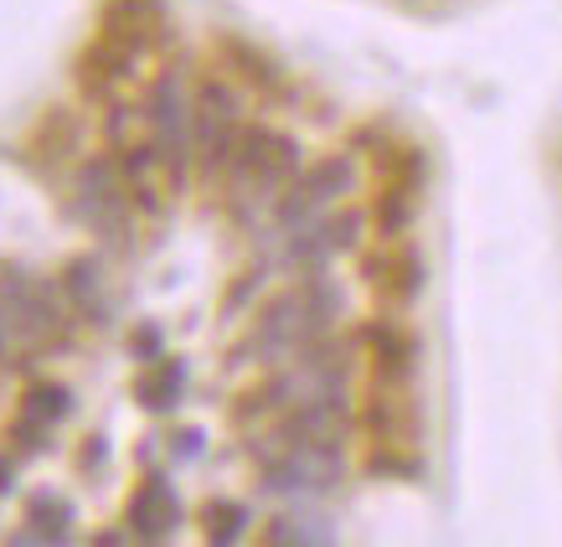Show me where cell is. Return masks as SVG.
<instances>
[{"instance_id": "6da1fadb", "label": "cell", "mask_w": 562, "mask_h": 547, "mask_svg": "<svg viewBox=\"0 0 562 547\" xmlns=\"http://www.w3.org/2000/svg\"><path fill=\"white\" fill-rule=\"evenodd\" d=\"M341 305H346V294L330 274H305L290 294H273L269 305L258 310V321H254V331H248V342H243L238 361H284V357H294L300 346L321 342V336L336 331Z\"/></svg>"}, {"instance_id": "7a4b0ae2", "label": "cell", "mask_w": 562, "mask_h": 547, "mask_svg": "<svg viewBox=\"0 0 562 547\" xmlns=\"http://www.w3.org/2000/svg\"><path fill=\"white\" fill-rule=\"evenodd\" d=\"M191 93L187 83V63L155 72L150 93H145V124H150V150L160 160V181L166 191H181L196 171V150H191Z\"/></svg>"}, {"instance_id": "3957f363", "label": "cell", "mask_w": 562, "mask_h": 547, "mask_svg": "<svg viewBox=\"0 0 562 547\" xmlns=\"http://www.w3.org/2000/svg\"><path fill=\"white\" fill-rule=\"evenodd\" d=\"M68 206L103 248H114V254L135 248V197H130V181H124L114 155H88V160H78Z\"/></svg>"}, {"instance_id": "277c9868", "label": "cell", "mask_w": 562, "mask_h": 547, "mask_svg": "<svg viewBox=\"0 0 562 547\" xmlns=\"http://www.w3.org/2000/svg\"><path fill=\"white\" fill-rule=\"evenodd\" d=\"M305 171L300 139L263 130V124H243L238 150L227 160V191H233V212H248V202H279V191L290 187L294 176Z\"/></svg>"}, {"instance_id": "5b68a950", "label": "cell", "mask_w": 562, "mask_h": 547, "mask_svg": "<svg viewBox=\"0 0 562 547\" xmlns=\"http://www.w3.org/2000/svg\"><path fill=\"white\" fill-rule=\"evenodd\" d=\"M0 305L16 315L21 336L32 342V351H68L72 346V321H68V294L63 284H52L42 274L21 269V264H5L0 269Z\"/></svg>"}, {"instance_id": "8992f818", "label": "cell", "mask_w": 562, "mask_h": 547, "mask_svg": "<svg viewBox=\"0 0 562 547\" xmlns=\"http://www.w3.org/2000/svg\"><path fill=\"white\" fill-rule=\"evenodd\" d=\"M243 135V93L227 78H202L191 93V150H196V176L222 181L227 160Z\"/></svg>"}, {"instance_id": "52a82bcc", "label": "cell", "mask_w": 562, "mask_h": 547, "mask_svg": "<svg viewBox=\"0 0 562 547\" xmlns=\"http://www.w3.org/2000/svg\"><path fill=\"white\" fill-rule=\"evenodd\" d=\"M341 445H290L263 455V476H258V491L284 501H315L325 491L341 485Z\"/></svg>"}, {"instance_id": "ba28073f", "label": "cell", "mask_w": 562, "mask_h": 547, "mask_svg": "<svg viewBox=\"0 0 562 547\" xmlns=\"http://www.w3.org/2000/svg\"><path fill=\"white\" fill-rule=\"evenodd\" d=\"M351 187H357V160H351V155H321L315 166H305L290 187L279 191L273 227H279V233H294V227L315 223V217L330 212Z\"/></svg>"}, {"instance_id": "9c48e42d", "label": "cell", "mask_w": 562, "mask_h": 547, "mask_svg": "<svg viewBox=\"0 0 562 547\" xmlns=\"http://www.w3.org/2000/svg\"><path fill=\"white\" fill-rule=\"evenodd\" d=\"M361 233H367V217L361 212H321L315 223L294 227V233H284V264H290L294 274H325V264L336 254H351L361 243Z\"/></svg>"}, {"instance_id": "30bf717a", "label": "cell", "mask_w": 562, "mask_h": 547, "mask_svg": "<svg viewBox=\"0 0 562 547\" xmlns=\"http://www.w3.org/2000/svg\"><path fill=\"white\" fill-rule=\"evenodd\" d=\"M346 424V398H310V403H294V409L279 413V428L258 445V455H273V449H290V445H341Z\"/></svg>"}, {"instance_id": "8fae6325", "label": "cell", "mask_w": 562, "mask_h": 547, "mask_svg": "<svg viewBox=\"0 0 562 547\" xmlns=\"http://www.w3.org/2000/svg\"><path fill=\"white\" fill-rule=\"evenodd\" d=\"M166 32H171V21H166L160 0H103L99 5V36L124 52H135V57L160 47Z\"/></svg>"}, {"instance_id": "7c38bea8", "label": "cell", "mask_w": 562, "mask_h": 547, "mask_svg": "<svg viewBox=\"0 0 562 547\" xmlns=\"http://www.w3.org/2000/svg\"><path fill=\"white\" fill-rule=\"evenodd\" d=\"M124 527H130V537H139V543H160V537H171V532L181 527V496H176V485L160 476V470H145V480L130 491V501H124Z\"/></svg>"}, {"instance_id": "4fadbf2b", "label": "cell", "mask_w": 562, "mask_h": 547, "mask_svg": "<svg viewBox=\"0 0 562 547\" xmlns=\"http://www.w3.org/2000/svg\"><path fill=\"white\" fill-rule=\"evenodd\" d=\"M72 78H78V93H83L88 103H120V88L135 78V52H124V47H114V42L93 36V42L78 52Z\"/></svg>"}, {"instance_id": "5bb4252c", "label": "cell", "mask_w": 562, "mask_h": 547, "mask_svg": "<svg viewBox=\"0 0 562 547\" xmlns=\"http://www.w3.org/2000/svg\"><path fill=\"white\" fill-rule=\"evenodd\" d=\"M5 547H72V501L57 491H32Z\"/></svg>"}, {"instance_id": "9a60e30c", "label": "cell", "mask_w": 562, "mask_h": 547, "mask_svg": "<svg viewBox=\"0 0 562 547\" xmlns=\"http://www.w3.org/2000/svg\"><path fill=\"white\" fill-rule=\"evenodd\" d=\"M367 279H372V290H376V300L382 305H413L418 294H424V284H428V269H424V254L418 248H392V254H382V258H372L367 264Z\"/></svg>"}, {"instance_id": "2e32d148", "label": "cell", "mask_w": 562, "mask_h": 547, "mask_svg": "<svg viewBox=\"0 0 562 547\" xmlns=\"http://www.w3.org/2000/svg\"><path fill=\"white\" fill-rule=\"evenodd\" d=\"M32 166L36 171H63V166H68V160H78V139H83V124H78V114H72V109H63V103H57V109H47V114H42V120H36V130L32 135Z\"/></svg>"}, {"instance_id": "e0dca14e", "label": "cell", "mask_w": 562, "mask_h": 547, "mask_svg": "<svg viewBox=\"0 0 562 547\" xmlns=\"http://www.w3.org/2000/svg\"><path fill=\"white\" fill-rule=\"evenodd\" d=\"M361 342L372 346V367L387 388H403L413 377V367H418V342H413L403 325L372 321V325H361Z\"/></svg>"}, {"instance_id": "ac0fdd59", "label": "cell", "mask_w": 562, "mask_h": 547, "mask_svg": "<svg viewBox=\"0 0 562 547\" xmlns=\"http://www.w3.org/2000/svg\"><path fill=\"white\" fill-rule=\"evenodd\" d=\"M63 294H68V305L83 315L88 325H109L114 321V300H109V284H103V264L99 258H72L68 269H63Z\"/></svg>"}, {"instance_id": "d6986e66", "label": "cell", "mask_w": 562, "mask_h": 547, "mask_svg": "<svg viewBox=\"0 0 562 547\" xmlns=\"http://www.w3.org/2000/svg\"><path fill=\"white\" fill-rule=\"evenodd\" d=\"M187 398V361L160 357L135 377V403L145 413H176V403Z\"/></svg>"}, {"instance_id": "ffe728a7", "label": "cell", "mask_w": 562, "mask_h": 547, "mask_svg": "<svg viewBox=\"0 0 562 547\" xmlns=\"http://www.w3.org/2000/svg\"><path fill=\"white\" fill-rule=\"evenodd\" d=\"M16 413L21 418H32L36 428H57L63 418L72 413V393L63 388V382H47V377H36V382H26L16 398Z\"/></svg>"}, {"instance_id": "44dd1931", "label": "cell", "mask_w": 562, "mask_h": 547, "mask_svg": "<svg viewBox=\"0 0 562 547\" xmlns=\"http://www.w3.org/2000/svg\"><path fill=\"white\" fill-rule=\"evenodd\" d=\"M263 547H336V537L315 512H284L263 527Z\"/></svg>"}, {"instance_id": "7402d4cb", "label": "cell", "mask_w": 562, "mask_h": 547, "mask_svg": "<svg viewBox=\"0 0 562 547\" xmlns=\"http://www.w3.org/2000/svg\"><path fill=\"white\" fill-rule=\"evenodd\" d=\"M222 52H227V68L238 72L248 88H258V93H279L284 88V72H279V63H269L258 47H248V42H238V36H227L222 42Z\"/></svg>"}, {"instance_id": "603a6c76", "label": "cell", "mask_w": 562, "mask_h": 547, "mask_svg": "<svg viewBox=\"0 0 562 547\" xmlns=\"http://www.w3.org/2000/svg\"><path fill=\"white\" fill-rule=\"evenodd\" d=\"M372 217H376V227H382L387 238H403V233L413 227V217H418V191L403 187V181H382Z\"/></svg>"}, {"instance_id": "cb8c5ba5", "label": "cell", "mask_w": 562, "mask_h": 547, "mask_svg": "<svg viewBox=\"0 0 562 547\" xmlns=\"http://www.w3.org/2000/svg\"><path fill=\"white\" fill-rule=\"evenodd\" d=\"M202 532H206V547H238L243 532H248V506H238V501H206Z\"/></svg>"}, {"instance_id": "d4e9b609", "label": "cell", "mask_w": 562, "mask_h": 547, "mask_svg": "<svg viewBox=\"0 0 562 547\" xmlns=\"http://www.w3.org/2000/svg\"><path fill=\"white\" fill-rule=\"evenodd\" d=\"M5 439H11V455H16V460H32V455H47V449H52V428H36L32 418L11 413V424H5Z\"/></svg>"}, {"instance_id": "484cf974", "label": "cell", "mask_w": 562, "mask_h": 547, "mask_svg": "<svg viewBox=\"0 0 562 547\" xmlns=\"http://www.w3.org/2000/svg\"><path fill=\"white\" fill-rule=\"evenodd\" d=\"M135 361H160L166 357V331L155 321H139V325H130V346H124Z\"/></svg>"}, {"instance_id": "4316f807", "label": "cell", "mask_w": 562, "mask_h": 547, "mask_svg": "<svg viewBox=\"0 0 562 547\" xmlns=\"http://www.w3.org/2000/svg\"><path fill=\"white\" fill-rule=\"evenodd\" d=\"M263 274H269L263 264H258V269H248V274H238V279L227 284V294H222V315H238V310L248 305L258 290H263Z\"/></svg>"}, {"instance_id": "83f0119b", "label": "cell", "mask_w": 562, "mask_h": 547, "mask_svg": "<svg viewBox=\"0 0 562 547\" xmlns=\"http://www.w3.org/2000/svg\"><path fill=\"white\" fill-rule=\"evenodd\" d=\"M103 465H109V439L103 434H88L83 445H78V476H103Z\"/></svg>"}, {"instance_id": "f1b7e54d", "label": "cell", "mask_w": 562, "mask_h": 547, "mask_svg": "<svg viewBox=\"0 0 562 547\" xmlns=\"http://www.w3.org/2000/svg\"><path fill=\"white\" fill-rule=\"evenodd\" d=\"M372 476H403V480H418V476H424V460H408V455H372Z\"/></svg>"}, {"instance_id": "f546056e", "label": "cell", "mask_w": 562, "mask_h": 547, "mask_svg": "<svg viewBox=\"0 0 562 547\" xmlns=\"http://www.w3.org/2000/svg\"><path fill=\"white\" fill-rule=\"evenodd\" d=\"M11 491H16V455L0 449V496H11Z\"/></svg>"}, {"instance_id": "4dcf8cb0", "label": "cell", "mask_w": 562, "mask_h": 547, "mask_svg": "<svg viewBox=\"0 0 562 547\" xmlns=\"http://www.w3.org/2000/svg\"><path fill=\"white\" fill-rule=\"evenodd\" d=\"M176 449H181V455H196V449H202V434H196V428L176 434Z\"/></svg>"}]
</instances>
